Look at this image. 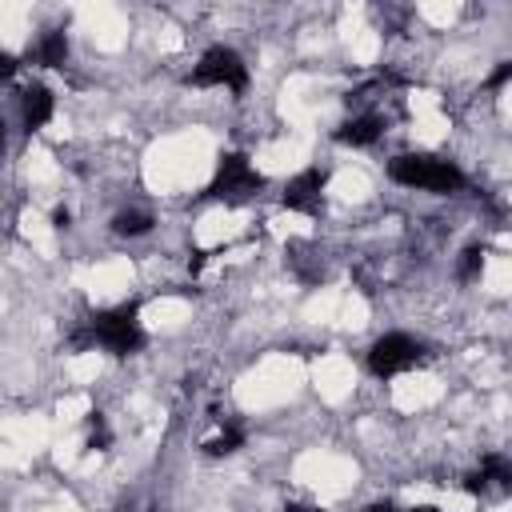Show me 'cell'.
<instances>
[{
    "mask_svg": "<svg viewBox=\"0 0 512 512\" xmlns=\"http://www.w3.org/2000/svg\"><path fill=\"white\" fill-rule=\"evenodd\" d=\"M0 152H4V120H0Z\"/></svg>",
    "mask_w": 512,
    "mask_h": 512,
    "instance_id": "44dd1931",
    "label": "cell"
},
{
    "mask_svg": "<svg viewBox=\"0 0 512 512\" xmlns=\"http://www.w3.org/2000/svg\"><path fill=\"white\" fill-rule=\"evenodd\" d=\"M28 60L32 64H44V68H60L68 60V36L64 32H44L32 48H28Z\"/></svg>",
    "mask_w": 512,
    "mask_h": 512,
    "instance_id": "9c48e42d",
    "label": "cell"
},
{
    "mask_svg": "<svg viewBox=\"0 0 512 512\" xmlns=\"http://www.w3.org/2000/svg\"><path fill=\"white\" fill-rule=\"evenodd\" d=\"M68 220H72L68 208H56V212H52V224H56V228H68Z\"/></svg>",
    "mask_w": 512,
    "mask_h": 512,
    "instance_id": "e0dca14e",
    "label": "cell"
},
{
    "mask_svg": "<svg viewBox=\"0 0 512 512\" xmlns=\"http://www.w3.org/2000/svg\"><path fill=\"white\" fill-rule=\"evenodd\" d=\"M136 312H140V308H136L132 300L96 312V316L88 320V336H84V340L108 348L112 356H132V352H140V348H144V328H140Z\"/></svg>",
    "mask_w": 512,
    "mask_h": 512,
    "instance_id": "7a4b0ae2",
    "label": "cell"
},
{
    "mask_svg": "<svg viewBox=\"0 0 512 512\" xmlns=\"http://www.w3.org/2000/svg\"><path fill=\"white\" fill-rule=\"evenodd\" d=\"M380 116H372V112H364V116H352V120H344L332 136L340 140V144H352V148H368V144H376L380 140Z\"/></svg>",
    "mask_w": 512,
    "mask_h": 512,
    "instance_id": "ba28073f",
    "label": "cell"
},
{
    "mask_svg": "<svg viewBox=\"0 0 512 512\" xmlns=\"http://www.w3.org/2000/svg\"><path fill=\"white\" fill-rule=\"evenodd\" d=\"M388 176L404 188H424V192H456L464 188V172L452 160L424 156V152H404L388 160Z\"/></svg>",
    "mask_w": 512,
    "mask_h": 512,
    "instance_id": "6da1fadb",
    "label": "cell"
},
{
    "mask_svg": "<svg viewBox=\"0 0 512 512\" xmlns=\"http://www.w3.org/2000/svg\"><path fill=\"white\" fill-rule=\"evenodd\" d=\"M108 444H112V432H108L104 416L100 412H88V448H108Z\"/></svg>",
    "mask_w": 512,
    "mask_h": 512,
    "instance_id": "5bb4252c",
    "label": "cell"
},
{
    "mask_svg": "<svg viewBox=\"0 0 512 512\" xmlns=\"http://www.w3.org/2000/svg\"><path fill=\"white\" fill-rule=\"evenodd\" d=\"M324 172L320 168H304V172H296L288 184H284V208H292V212H320V200H324Z\"/></svg>",
    "mask_w": 512,
    "mask_h": 512,
    "instance_id": "8992f818",
    "label": "cell"
},
{
    "mask_svg": "<svg viewBox=\"0 0 512 512\" xmlns=\"http://www.w3.org/2000/svg\"><path fill=\"white\" fill-rule=\"evenodd\" d=\"M260 188H264V176L248 164V156L244 152H228V156H220V168H216V176H212L204 196L208 200H224V204H244Z\"/></svg>",
    "mask_w": 512,
    "mask_h": 512,
    "instance_id": "3957f363",
    "label": "cell"
},
{
    "mask_svg": "<svg viewBox=\"0 0 512 512\" xmlns=\"http://www.w3.org/2000/svg\"><path fill=\"white\" fill-rule=\"evenodd\" d=\"M412 512H440V508H428V504H424V508H412Z\"/></svg>",
    "mask_w": 512,
    "mask_h": 512,
    "instance_id": "ffe728a7",
    "label": "cell"
},
{
    "mask_svg": "<svg viewBox=\"0 0 512 512\" xmlns=\"http://www.w3.org/2000/svg\"><path fill=\"white\" fill-rule=\"evenodd\" d=\"M16 72H20V60L12 52H0V84H8Z\"/></svg>",
    "mask_w": 512,
    "mask_h": 512,
    "instance_id": "9a60e30c",
    "label": "cell"
},
{
    "mask_svg": "<svg viewBox=\"0 0 512 512\" xmlns=\"http://www.w3.org/2000/svg\"><path fill=\"white\" fill-rule=\"evenodd\" d=\"M192 84L196 88H228V92H244L248 88V64L236 48H208L200 56V64L192 68Z\"/></svg>",
    "mask_w": 512,
    "mask_h": 512,
    "instance_id": "277c9868",
    "label": "cell"
},
{
    "mask_svg": "<svg viewBox=\"0 0 512 512\" xmlns=\"http://www.w3.org/2000/svg\"><path fill=\"white\" fill-rule=\"evenodd\" d=\"M480 480H484V488H488V484L508 488V484H512V464L492 452V456H484V464H480Z\"/></svg>",
    "mask_w": 512,
    "mask_h": 512,
    "instance_id": "7c38bea8",
    "label": "cell"
},
{
    "mask_svg": "<svg viewBox=\"0 0 512 512\" xmlns=\"http://www.w3.org/2000/svg\"><path fill=\"white\" fill-rule=\"evenodd\" d=\"M508 76H512V64H500V68L488 76V88H500V84H508Z\"/></svg>",
    "mask_w": 512,
    "mask_h": 512,
    "instance_id": "2e32d148",
    "label": "cell"
},
{
    "mask_svg": "<svg viewBox=\"0 0 512 512\" xmlns=\"http://www.w3.org/2000/svg\"><path fill=\"white\" fill-rule=\"evenodd\" d=\"M112 232L116 236H144V232H152V212H144V208L116 212L112 216Z\"/></svg>",
    "mask_w": 512,
    "mask_h": 512,
    "instance_id": "30bf717a",
    "label": "cell"
},
{
    "mask_svg": "<svg viewBox=\"0 0 512 512\" xmlns=\"http://www.w3.org/2000/svg\"><path fill=\"white\" fill-rule=\"evenodd\" d=\"M52 108H56V100H52V92L44 84H28L20 92V116H24V128L28 132H40L52 120Z\"/></svg>",
    "mask_w": 512,
    "mask_h": 512,
    "instance_id": "52a82bcc",
    "label": "cell"
},
{
    "mask_svg": "<svg viewBox=\"0 0 512 512\" xmlns=\"http://www.w3.org/2000/svg\"><path fill=\"white\" fill-rule=\"evenodd\" d=\"M416 360H420V344H416L408 332H384V336L368 348V368H372V376H380V380H388V376H396V372H408Z\"/></svg>",
    "mask_w": 512,
    "mask_h": 512,
    "instance_id": "5b68a950",
    "label": "cell"
},
{
    "mask_svg": "<svg viewBox=\"0 0 512 512\" xmlns=\"http://www.w3.org/2000/svg\"><path fill=\"white\" fill-rule=\"evenodd\" d=\"M480 272H484V248H480V244H472V248H464V252H460L456 276H460V280H476Z\"/></svg>",
    "mask_w": 512,
    "mask_h": 512,
    "instance_id": "4fadbf2b",
    "label": "cell"
},
{
    "mask_svg": "<svg viewBox=\"0 0 512 512\" xmlns=\"http://www.w3.org/2000/svg\"><path fill=\"white\" fill-rule=\"evenodd\" d=\"M364 512H396V508H392V504H388V500H384V504H368V508H364Z\"/></svg>",
    "mask_w": 512,
    "mask_h": 512,
    "instance_id": "d6986e66",
    "label": "cell"
},
{
    "mask_svg": "<svg viewBox=\"0 0 512 512\" xmlns=\"http://www.w3.org/2000/svg\"><path fill=\"white\" fill-rule=\"evenodd\" d=\"M240 444H244V428H240V424H228L220 436H212V440L204 444V452H208V456H232Z\"/></svg>",
    "mask_w": 512,
    "mask_h": 512,
    "instance_id": "8fae6325",
    "label": "cell"
},
{
    "mask_svg": "<svg viewBox=\"0 0 512 512\" xmlns=\"http://www.w3.org/2000/svg\"><path fill=\"white\" fill-rule=\"evenodd\" d=\"M280 512H324V508H308V504H288V508H280Z\"/></svg>",
    "mask_w": 512,
    "mask_h": 512,
    "instance_id": "ac0fdd59",
    "label": "cell"
}]
</instances>
